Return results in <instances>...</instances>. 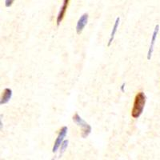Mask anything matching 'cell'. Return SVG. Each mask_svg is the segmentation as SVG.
<instances>
[{
  "mask_svg": "<svg viewBox=\"0 0 160 160\" xmlns=\"http://www.w3.org/2000/svg\"><path fill=\"white\" fill-rule=\"evenodd\" d=\"M146 101V95L142 91H140L135 95V101L133 104V108L131 110V116L134 118H138L142 115L143 112L144 107H145Z\"/></svg>",
  "mask_w": 160,
  "mask_h": 160,
  "instance_id": "obj_1",
  "label": "cell"
},
{
  "mask_svg": "<svg viewBox=\"0 0 160 160\" xmlns=\"http://www.w3.org/2000/svg\"><path fill=\"white\" fill-rule=\"evenodd\" d=\"M73 121H74L78 127H80V128H82V135H82V138H87V137L91 134V127L78 115V113H75V115L73 116Z\"/></svg>",
  "mask_w": 160,
  "mask_h": 160,
  "instance_id": "obj_2",
  "label": "cell"
},
{
  "mask_svg": "<svg viewBox=\"0 0 160 160\" xmlns=\"http://www.w3.org/2000/svg\"><path fill=\"white\" fill-rule=\"evenodd\" d=\"M68 127H62L61 128V130L59 131V133H58V137H57L56 140H55V144H54V147H53L52 149V152L55 153L58 149L59 148V147L61 146V144L62 143V142L64 141V138L66 137L67 134H68Z\"/></svg>",
  "mask_w": 160,
  "mask_h": 160,
  "instance_id": "obj_3",
  "label": "cell"
},
{
  "mask_svg": "<svg viewBox=\"0 0 160 160\" xmlns=\"http://www.w3.org/2000/svg\"><path fill=\"white\" fill-rule=\"evenodd\" d=\"M158 31H159V25L157 24L155 26V30H154V32H153V35H152V38H151V44H150V48L149 50H148V60H151V56H152V54H153V51H154V47H155V41H156V38H157V35L158 34Z\"/></svg>",
  "mask_w": 160,
  "mask_h": 160,
  "instance_id": "obj_4",
  "label": "cell"
},
{
  "mask_svg": "<svg viewBox=\"0 0 160 160\" xmlns=\"http://www.w3.org/2000/svg\"><path fill=\"white\" fill-rule=\"evenodd\" d=\"M88 13H85L82 16L80 17V18L78 19V22H77L76 25V32L78 35H80L82 31H83L85 26L88 24Z\"/></svg>",
  "mask_w": 160,
  "mask_h": 160,
  "instance_id": "obj_5",
  "label": "cell"
},
{
  "mask_svg": "<svg viewBox=\"0 0 160 160\" xmlns=\"http://www.w3.org/2000/svg\"><path fill=\"white\" fill-rule=\"evenodd\" d=\"M70 0H63V4H62V8L60 9L59 13H58V16H57V19H56V22L57 25H59L60 22H62V19H63L64 16H65L66 11L68 10V3H69Z\"/></svg>",
  "mask_w": 160,
  "mask_h": 160,
  "instance_id": "obj_6",
  "label": "cell"
},
{
  "mask_svg": "<svg viewBox=\"0 0 160 160\" xmlns=\"http://www.w3.org/2000/svg\"><path fill=\"white\" fill-rule=\"evenodd\" d=\"M11 97H12V90L10 88H5L2 92V98H1V101H0V104L3 105V104L8 103L11 100Z\"/></svg>",
  "mask_w": 160,
  "mask_h": 160,
  "instance_id": "obj_7",
  "label": "cell"
},
{
  "mask_svg": "<svg viewBox=\"0 0 160 160\" xmlns=\"http://www.w3.org/2000/svg\"><path fill=\"white\" fill-rule=\"evenodd\" d=\"M119 21H120V18L119 17H118V18H116V20H115V25H114V27H113L112 31H111L109 42H108V47H110V46H111V44L112 43V42H113V40H114V38H115V34H116V32H117V30H118V24H119Z\"/></svg>",
  "mask_w": 160,
  "mask_h": 160,
  "instance_id": "obj_8",
  "label": "cell"
},
{
  "mask_svg": "<svg viewBox=\"0 0 160 160\" xmlns=\"http://www.w3.org/2000/svg\"><path fill=\"white\" fill-rule=\"evenodd\" d=\"M68 140H64L62 143L61 144V148H60V155H62L63 154L64 151H66V149L68 148Z\"/></svg>",
  "mask_w": 160,
  "mask_h": 160,
  "instance_id": "obj_9",
  "label": "cell"
},
{
  "mask_svg": "<svg viewBox=\"0 0 160 160\" xmlns=\"http://www.w3.org/2000/svg\"><path fill=\"white\" fill-rule=\"evenodd\" d=\"M15 0H5V6L7 8H10L13 4Z\"/></svg>",
  "mask_w": 160,
  "mask_h": 160,
  "instance_id": "obj_10",
  "label": "cell"
}]
</instances>
